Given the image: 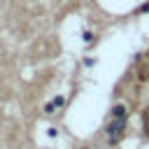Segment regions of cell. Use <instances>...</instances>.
<instances>
[{"mask_svg":"<svg viewBox=\"0 0 149 149\" xmlns=\"http://www.w3.org/2000/svg\"><path fill=\"white\" fill-rule=\"evenodd\" d=\"M112 119L123 121V119H126V105H116V107L112 109Z\"/></svg>","mask_w":149,"mask_h":149,"instance_id":"6da1fadb","label":"cell"},{"mask_svg":"<svg viewBox=\"0 0 149 149\" xmlns=\"http://www.w3.org/2000/svg\"><path fill=\"white\" fill-rule=\"evenodd\" d=\"M47 137H49V140H56V137H58V128H56V126H49V128H47Z\"/></svg>","mask_w":149,"mask_h":149,"instance_id":"7a4b0ae2","label":"cell"}]
</instances>
